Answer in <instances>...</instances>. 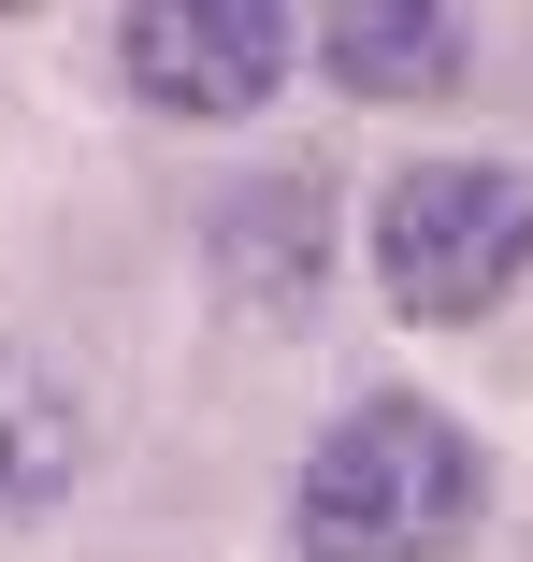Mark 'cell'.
Returning <instances> with one entry per match:
<instances>
[{
	"instance_id": "cell-2",
	"label": "cell",
	"mask_w": 533,
	"mask_h": 562,
	"mask_svg": "<svg viewBox=\"0 0 533 562\" xmlns=\"http://www.w3.org/2000/svg\"><path fill=\"white\" fill-rule=\"evenodd\" d=\"M533 274V188L504 159H418L375 188V289L418 331H462Z\"/></svg>"
},
{
	"instance_id": "cell-1",
	"label": "cell",
	"mask_w": 533,
	"mask_h": 562,
	"mask_svg": "<svg viewBox=\"0 0 533 562\" xmlns=\"http://www.w3.org/2000/svg\"><path fill=\"white\" fill-rule=\"evenodd\" d=\"M476 505H490V447L447 404L375 390L317 432V462L288 491V533H303V562H447L476 533Z\"/></svg>"
},
{
	"instance_id": "cell-3",
	"label": "cell",
	"mask_w": 533,
	"mask_h": 562,
	"mask_svg": "<svg viewBox=\"0 0 533 562\" xmlns=\"http://www.w3.org/2000/svg\"><path fill=\"white\" fill-rule=\"evenodd\" d=\"M274 72H288L274 0H131L116 15V87L159 116H260Z\"/></svg>"
},
{
	"instance_id": "cell-5",
	"label": "cell",
	"mask_w": 533,
	"mask_h": 562,
	"mask_svg": "<svg viewBox=\"0 0 533 562\" xmlns=\"http://www.w3.org/2000/svg\"><path fill=\"white\" fill-rule=\"evenodd\" d=\"M72 462H87V404L58 390V361L0 347V505H44V491H72Z\"/></svg>"
},
{
	"instance_id": "cell-4",
	"label": "cell",
	"mask_w": 533,
	"mask_h": 562,
	"mask_svg": "<svg viewBox=\"0 0 533 562\" xmlns=\"http://www.w3.org/2000/svg\"><path fill=\"white\" fill-rule=\"evenodd\" d=\"M317 58L361 101H433V87L476 72V15H447V0H347V15H317Z\"/></svg>"
}]
</instances>
